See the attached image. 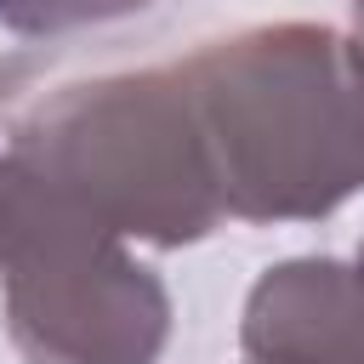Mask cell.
<instances>
[{"label":"cell","instance_id":"3","mask_svg":"<svg viewBox=\"0 0 364 364\" xmlns=\"http://www.w3.org/2000/svg\"><path fill=\"white\" fill-rule=\"evenodd\" d=\"M0 313L23 364H159L171 290L131 239L0 154Z\"/></svg>","mask_w":364,"mask_h":364},{"label":"cell","instance_id":"1","mask_svg":"<svg viewBox=\"0 0 364 364\" xmlns=\"http://www.w3.org/2000/svg\"><path fill=\"white\" fill-rule=\"evenodd\" d=\"M228 222H318L364 193V40L256 23L176 63Z\"/></svg>","mask_w":364,"mask_h":364},{"label":"cell","instance_id":"5","mask_svg":"<svg viewBox=\"0 0 364 364\" xmlns=\"http://www.w3.org/2000/svg\"><path fill=\"white\" fill-rule=\"evenodd\" d=\"M154 0H0V23L17 34H68L148 11Z\"/></svg>","mask_w":364,"mask_h":364},{"label":"cell","instance_id":"7","mask_svg":"<svg viewBox=\"0 0 364 364\" xmlns=\"http://www.w3.org/2000/svg\"><path fill=\"white\" fill-rule=\"evenodd\" d=\"M353 267H358V279H364V245H358V262H353Z\"/></svg>","mask_w":364,"mask_h":364},{"label":"cell","instance_id":"4","mask_svg":"<svg viewBox=\"0 0 364 364\" xmlns=\"http://www.w3.org/2000/svg\"><path fill=\"white\" fill-rule=\"evenodd\" d=\"M250 364H364V279L336 256L267 267L239 318Z\"/></svg>","mask_w":364,"mask_h":364},{"label":"cell","instance_id":"2","mask_svg":"<svg viewBox=\"0 0 364 364\" xmlns=\"http://www.w3.org/2000/svg\"><path fill=\"white\" fill-rule=\"evenodd\" d=\"M6 159L136 245L182 250L228 222L176 63L63 85L17 119Z\"/></svg>","mask_w":364,"mask_h":364},{"label":"cell","instance_id":"6","mask_svg":"<svg viewBox=\"0 0 364 364\" xmlns=\"http://www.w3.org/2000/svg\"><path fill=\"white\" fill-rule=\"evenodd\" d=\"M353 28H358V40H364V0H353Z\"/></svg>","mask_w":364,"mask_h":364}]
</instances>
